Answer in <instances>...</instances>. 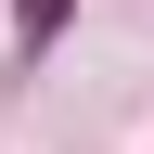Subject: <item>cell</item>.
Segmentation results:
<instances>
[{
	"label": "cell",
	"instance_id": "6da1fadb",
	"mask_svg": "<svg viewBox=\"0 0 154 154\" xmlns=\"http://www.w3.org/2000/svg\"><path fill=\"white\" fill-rule=\"evenodd\" d=\"M64 13H77V0H13V38H26V51H51V38H64Z\"/></svg>",
	"mask_w": 154,
	"mask_h": 154
}]
</instances>
